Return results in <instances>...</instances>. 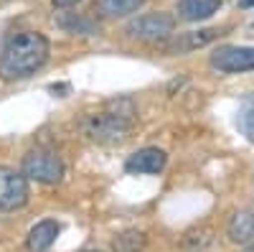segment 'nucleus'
Masks as SVG:
<instances>
[{"label":"nucleus","instance_id":"obj_9","mask_svg":"<svg viewBox=\"0 0 254 252\" xmlns=\"http://www.w3.org/2000/svg\"><path fill=\"white\" fill-rule=\"evenodd\" d=\"M229 237L237 245H254V212L252 209H242L231 217L229 222Z\"/></svg>","mask_w":254,"mask_h":252},{"label":"nucleus","instance_id":"obj_6","mask_svg":"<svg viewBox=\"0 0 254 252\" xmlns=\"http://www.w3.org/2000/svg\"><path fill=\"white\" fill-rule=\"evenodd\" d=\"M211 67L224 74L252 72L254 69V49L252 46H221L211 54Z\"/></svg>","mask_w":254,"mask_h":252},{"label":"nucleus","instance_id":"obj_7","mask_svg":"<svg viewBox=\"0 0 254 252\" xmlns=\"http://www.w3.org/2000/svg\"><path fill=\"white\" fill-rule=\"evenodd\" d=\"M165 163H168L165 151H160V148H142V151L132 153L130 158L125 161V171L127 173H137V176H142V173H160L165 168Z\"/></svg>","mask_w":254,"mask_h":252},{"label":"nucleus","instance_id":"obj_17","mask_svg":"<svg viewBox=\"0 0 254 252\" xmlns=\"http://www.w3.org/2000/svg\"><path fill=\"white\" fill-rule=\"evenodd\" d=\"M87 252H97V250H87Z\"/></svg>","mask_w":254,"mask_h":252},{"label":"nucleus","instance_id":"obj_16","mask_svg":"<svg viewBox=\"0 0 254 252\" xmlns=\"http://www.w3.org/2000/svg\"><path fill=\"white\" fill-rule=\"evenodd\" d=\"M244 252H254V245H249V247H247V250H244Z\"/></svg>","mask_w":254,"mask_h":252},{"label":"nucleus","instance_id":"obj_2","mask_svg":"<svg viewBox=\"0 0 254 252\" xmlns=\"http://www.w3.org/2000/svg\"><path fill=\"white\" fill-rule=\"evenodd\" d=\"M132 130V110L127 112H97L84 117V133H87L94 143L102 145H117L122 143Z\"/></svg>","mask_w":254,"mask_h":252},{"label":"nucleus","instance_id":"obj_11","mask_svg":"<svg viewBox=\"0 0 254 252\" xmlns=\"http://www.w3.org/2000/svg\"><path fill=\"white\" fill-rule=\"evenodd\" d=\"M147 0H97V13L104 18H125L137 13Z\"/></svg>","mask_w":254,"mask_h":252},{"label":"nucleus","instance_id":"obj_8","mask_svg":"<svg viewBox=\"0 0 254 252\" xmlns=\"http://www.w3.org/2000/svg\"><path fill=\"white\" fill-rule=\"evenodd\" d=\"M221 8V0H178V15L188 23H198V20L211 18Z\"/></svg>","mask_w":254,"mask_h":252},{"label":"nucleus","instance_id":"obj_14","mask_svg":"<svg viewBox=\"0 0 254 252\" xmlns=\"http://www.w3.org/2000/svg\"><path fill=\"white\" fill-rule=\"evenodd\" d=\"M79 0H54V5L56 8H69V5H76Z\"/></svg>","mask_w":254,"mask_h":252},{"label":"nucleus","instance_id":"obj_4","mask_svg":"<svg viewBox=\"0 0 254 252\" xmlns=\"http://www.w3.org/2000/svg\"><path fill=\"white\" fill-rule=\"evenodd\" d=\"M26 201H28V178L8 166H0V212H15Z\"/></svg>","mask_w":254,"mask_h":252},{"label":"nucleus","instance_id":"obj_15","mask_svg":"<svg viewBox=\"0 0 254 252\" xmlns=\"http://www.w3.org/2000/svg\"><path fill=\"white\" fill-rule=\"evenodd\" d=\"M239 5H242V8H252L254 0H239Z\"/></svg>","mask_w":254,"mask_h":252},{"label":"nucleus","instance_id":"obj_13","mask_svg":"<svg viewBox=\"0 0 254 252\" xmlns=\"http://www.w3.org/2000/svg\"><path fill=\"white\" fill-rule=\"evenodd\" d=\"M237 128L247 135V140H254V99H252V97L247 99V107L239 110Z\"/></svg>","mask_w":254,"mask_h":252},{"label":"nucleus","instance_id":"obj_10","mask_svg":"<svg viewBox=\"0 0 254 252\" xmlns=\"http://www.w3.org/2000/svg\"><path fill=\"white\" fill-rule=\"evenodd\" d=\"M59 232H61V227H59L54 219L38 222L31 232H28V247H31L33 252H44V250H49V247L56 242Z\"/></svg>","mask_w":254,"mask_h":252},{"label":"nucleus","instance_id":"obj_3","mask_svg":"<svg viewBox=\"0 0 254 252\" xmlns=\"http://www.w3.org/2000/svg\"><path fill=\"white\" fill-rule=\"evenodd\" d=\"M23 176L38 183H59L64 176V163L49 148H33L23 158Z\"/></svg>","mask_w":254,"mask_h":252},{"label":"nucleus","instance_id":"obj_12","mask_svg":"<svg viewBox=\"0 0 254 252\" xmlns=\"http://www.w3.org/2000/svg\"><path fill=\"white\" fill-rule=\"evenodd\" d=\"M221 31L219 28H206V31H193V33H186L181 41L171 46V51H190V49H198V46H206L211 44L214 38H219Z\"/></svg>","mask_w":254,"mask_h":252},{"label":"nucleus","instance_id":"obj_1","mask_svg":"<svg viewBox=\"0 0 254 252\" xmlns=\"http://www.w3.org/2000/svg\"><path fill=\"white\" fill-rule=\"evenodd\" d=\"M49 61V41L44 33L23 31L8 38L0 54V79L15 82L36 74Z\"/></svg>","mask_w":254,"mask_h":252},{"label":"nucleus","instance_id":"obj_5","mask_svg":"<svg viewBox=\"0 0 254 252\" xmlns=\"http://www.w3.org/2000/svg\"><path fill=\"white\" fill-rule=\"evenodd\" d=\"M173 28H176V18L171 13H145L127 26V33L140 41H160L171 36Z\"/></svg>","mask_w":254,"mask_h":252}]
</instances>
